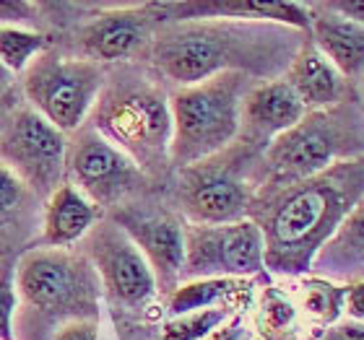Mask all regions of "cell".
<instances>
[{
    "label": "cell",
    "mask_w": 364,
    "mask_h": 340,
    "mask_svg": "<svg viewBox=\"0 0 364 340\" xmlns=\"http://www.w3.org/2000/svg\"><path fill=\"white\" fill-rule=\"evenodd\" d=\"M154 23H161L156 3L112 8L94 16L78 31L76 45L91 62H120L136 55L154 37Z\"/></svg>",
    "instance_id": "5bb4252c"
},
{
    "label": "cell",
    "mask_w": 364,
    "mask_h": 340,
    "mask_svg": "<svg viewBox=\"0 0 364 340\" xmlns=\"http://www.w3.org/2000/svg\"><path fill=\"white\" fill-rule=\"evenodd\" d=\"M281 78L294 91V97L302 102L307 112L331 109V106L349 102L351 84L318 53V47L312 45L310 39H304L299 45Z\"/></svg>",
    "instance_id": "ac0fdd59"
},
{
    "label": "cell",
    "mask_w": 364,
    "mask_h": 340,
    "mask_svg": "<svg viewBox=\"0 0 364 340\" xmlns=\"http://www.w3.org/2000/svg\"><path fill=\"white\" fill-rule=\"evenodd\" d=\"M161 23L229 18V21L279 23L287 29H310V11L302 3H255V0H198V3H156Z\"/></svg>",
    "instance_id": "2e32d148"
},
{
    "label": "cell",
    "mask_w": 364,
    "mask_h": 340,
    "mask_svg": "<svg viewBox=\"0 0 364 340\" xmlns=\"http://www.w3.org/2000/svg\"><path fill=\"white\" fill-rule=\"evenodd\" d=\"M205 340H260V338L247 325H242L240 319H235V322H224L219 330H213Z\"/></svg>",
    "instance_id": "4dcf8cb0"
},
{
    "label": "cell",
    "mask_w": 364,
    "mask_h": 340,
    "mask_svg": "<svg viewBox=\"0 0 364 340\" xmlns=\"http://www.w3.org/2000/svg\"><path fill=\"white\" fill-rule=\"evenodd\" d=\"M343 296H346V283H331V280L315 278L304 283L302 304L296 309H304V314L320 327H331L338 322L343 314Z\"/></svg>",
    "instance_id": "603a6c76"
},
{
    "label": "cell",
    "mask_w": 364,
    "mask_h": 340,
    "mask_svg": "<svg viewBox=\"0 0 364 340\" xmlns=\"http://www.w3.org/2000/svg\"><path fill=\"white\" fill-rule=\"evenodd\" d=\"M37 16H39L37 3H26V0H0V26H16V29L37 26Z\"/></svg>",
    "instance_id": "83f0119b"
},
{
    "label": "cell",
    "mask_w": 364,
    "mask_h": 340,
    "mask_svg": "<svg viewBox=\"0 0 364 340\" xmlns=\"http://www.w3.org/2000/svg\"><path fill=\"white\" fill-rule=\"evenodd\" d=\"M81 242L86 250L84 257L114 304L136 312L149 307L156 296L154 273L136 244L112 219H99Z\"/></svg>",
    "instance_id": "7c38bea8"
},
{
    "label": "cell",
    "mask_w": 364,
    "mask_h": 340,
    "mask_svg": "<svg viewBox=\"0 0 364 340\" xmlns=\"http://www.w3.org/2000/svg\"><path fill=\"white\" fill-rule=\"evenodd\" d=\"M310 42L349 84H359L364 68V23L349 21L331 3L307 6Z\"/></svg>",
    "instance_id": "e0dca14e"
},
{
    "label": "cell",
    "mask_w": 364,
    "mask_h": 340,
    "mask_svg": "<svg viewBox=\"0 0 364 340\" xmlns=\"http://www.w3.org/2000/svg\"><path fill=\"white\" fill-rule=\"evenodd\" d=\"M326 340H364V325L362 322H336V325L326 327Z\"/></svg>",
    "instance_id": "1f68e13d"
},
{
    "label": "cell",
    "mask_w": 364,
    "mask_h": 340,
    "mask_svg": "<svg viewBox=\"0 0 364 340\" xmlns=\"http://www.w3.org/2000/svg\"><path fill=\"white\" fill-rule=\"evenodd\" d=\"M182 257L180 283L208 278H252L266 270L263 265V234L255 221L237 224H182Z\"/></svg>",
    "instance_id": "9c48e42d"
},
{
    "label": "cell",
    "mask_w": 364,
    "mask_h": 340,
    "mask_svg": "<svg viewBox=\"0 0 364 340\" xmlns=\"http://www.w3.org/2000/svg\"><path fill=\"white\" fill-rule=\"evenodd\" d=\"M304 31L287 29L279 23L203 21L161 23L149 42V60L154 70L169 84L193 86L219 73H245L273 81L289 68L304 39Z\"/></svg>",
    "instance_id": "7a4b0ae2"
},
{
    "label": "cell",
    "mask_w": 364,
    "mask_h": 340,
    "mask_svg": "<svg viewBox=\"0 0 364 340\" xmlns=\"http://www.w3.org/2000/svg\"><path fill=\"white\" fill-rule=\"evenodd\" d=\"M112 221L128 234V239L149 263L156 280V291L172 294L180 286L182 257H185V242H182L185 221L167 208L141 203H125L114 208Z\"/></svg>",
    "instance_id": "4fadbf2b"
},
{
    "label": "cell",
    "mask_w": 364,
    "mask_h": 340,
    "mask_svg": "<svg viewBox=\"0 0 364 340\" xmlns=\"http://www.w3.org/2000/svg\"><path fill=\"white\" fill-rule=\"evenodd\" d=\"M252 84L255 81L245 73H219L208 81L172 91L169 164L188 169L227 151L240 136L242 99Z\"/></svg>",
    "instance_id": "5b68a950"
},
{
    "label": "cell",
    "mask_w": 364,
    "mask_h": 340,
    "mask_svg": "<svg viewBox=\"0 0 364 340\" xmlns=\"http://www.w3.org/2000/svg\"><path fill=\"white\" fill-rule=\"evenodd\" d=\"M102 211L91 205L73 185L63 182L42 205V242L53 250H68L70 244L81 242Z\"/></svg>",
    "instance_id": "d6986e66"
},
{
    "label": "cell",
    "mask_w": 364,
    "mask_h": 340,
    "mask_svg": "<svg viewBox=\"0 0 364 340\" xmlns=\"http://www.w3.org/2000/svg\"><path fill=\"white\" fill-rule=\"evenodd\" d=\"M18 309L16 296V260L6 257L0 260V340H16L14 317Z\"/></svg>",
    "instance_id": "4316f807"
},
{
    "label": "cell",
    "mask_w": 364,
    "mask_h": 340,
    "mask_svg": "<svg viewBox=\"0 0 364 340\" xmlns=\"http://www.w3.org/2000/svg\"><path fill=\"white\" fill-rule=\"evenodd\" d=\"M232 309L213 307V309H198L182 317H172L161 330V340H205L213 330H219L229 322Z\"/></svg>",
    "instance_id": "484cf974"
},
{
    "label": "cell",
    "mask_w": 364,
    "mask_h": 340,
    "mask_svg": "<svg viewBox=\"0 0 364 340\" xmlns=\"http://www.w3.org/2000/svg\"><path fill=\"white\" fill-rule=\"evenodd\" d=\"M0 164L47 200L65 182V136L31 106L0 122Z\"/></svg>",
    "instance_id": "30bf717a"
},
{
    "label": "cell",
    "mask_w": 364,
    "mask_h": 340,
    "mask_svg": "<svg viewBox=\"0 0 364 340\" xmlns=\"http://www.w3.org/2000/svg\"><path fill=\"white\" fill-rule=\"evenodd\" d=\"M260 340H287L296 330V304L279 288H268L258 314Z\"/></svg>",
    "instance_id": "d4e9b609"
},
{
    "label": "cell",
    "mask_w": 364,
    "mask_h": 340,
    "mask_svg": "<svg viewBox=\"0 0 364 340\" xmlns=\"http://www.w3.org/2000/svg\"><path fill=\"white\" fill-rule=\"evenodd\" d=\"M245 280L240 278H208V280H188L172 291L169 296V314L182 317L198 309H213V307H227L235 312L242 296H247Z\"/></svg>",
    "instance_id": "7402d4cb"
},
{
    "label": "cell",
    "mask_w": 364,
    "mask_h": 340,
    "mask_svg": "<svg viewBox=\"0 0 364 340\" xmlns=\"http://www.w3.org/2000/svg\"><path fill=\"white\" fill-rule=\"evenodd\" d=\"M304 114H307V109L294 97V91L289 89L284 78L252 84L242 99L237 141L247 151H252V148L266 151L271 141H276L289 128H294Z\"/></svg>",
    "instance_id": "9a60e30c"
},
{
    "label": "cell",
    "mask_w": 364,
    "mask_h": 340,
    "mask_svg": "<svg viewBox=\"0 0 364 340\" xmlns=\"http://www.w3.org/2000/svg\"><path fill=\"white\" fill-rule=\"evenodd\" d=\"M362 159L338 161L310 180L291 185H260L247 219L263 234V265L279 275L310 270L315 252L362 205Z\"/></svg>",
    "instance_id": "6da1fadb"
},
{
    "label": "cell",
    "mask_w": 364,
    "mask_h": 340,
    "mask_svg": "<svg viewBox=\"0 0 364 340\" xmlns=\"http://www.w3.org/2000/svg\"><path fill=\"white\" fill-rule=\"evenodd\" d=\"M47 50V39L39 31L0 26V62L8 73H23L29 62Z\"/></svg>",
    "instance_id": "cb8c5ba5"
},
{
    "label": "cell",
    "mask_w": 364,
    "mask_h": 340,
    "mask_svg": "<svg viewBox=\"0 0 364 340\" xmlns=\"http://www.w3.org/2000/svg\"><path fill=\"white\" fill-rule=\"evenodd\" d=\"M105 78L97 62L45 50L23 70V97L39 117L70 136L89 120Z\"/></svg>",
    "instance_id": "52a82bcc"
},
{
    "label": "cell",
    "mask_w": 364,
    "mask_h": 340,
    "mask_svg": "<svg viewBox=\"0 0 364 340\" xmlns=\"http://www.w3.org/2000/svg\"><path fill=\"white\" fill-rule=\"evenodd\" d=\"M146 180L149 177L120 148H114L86 122L65 136V182L99 211H114L133 203Z\"/></svg>",
    "instance_id": "ba28073f"
},
{
    "label": "cell",
    "mask_w": 364,
    "mask_h": 340,
    "mask_svg": "<svg viewBox=\"0 0 364 340\" xmlns=\"http://www.w3.org/2000/svg\"><path fill=\"white\" fill-rule=\"evenodd\" d=\"M99 338V322L97 319H76L63 325L50 340H97Z\"/></svg>",
    "instance_id": "f1b7e54d"
},
{
    "label": "cell",
    "mask_w": 364,
    "mask_h": 340,
    "mask_svg": "<svg viewBox=\"0 0 364 340\" xmlns=\"http://www.w3.org/2000/svg\"><path fill=\"white\" fill-rule=\"evenodd\" d=\"M97 273L84 255L37 247L16 260V340H50L63 325L99 317Z\"/></svg>",
    "instance_id": "3957f363"
},
{
    "label": "cell",
    "mask_w": 364,
    "mask_h": 340,
    "mask_svg": "<svg viewBox=\"0 0 364 340\" xmlns=\"http://www.w3.org/2000/svg\"><path fill=\"white\" fill-rule=\"evenodd\" d=\"M180 211L188 224H237L247 219L250 200L260 180L255 169L240 167L232 159L227 164H213L205 159L188 169H180Z\"/></svg>",
    "instance_id": "8fae6325"
},
{
    "label": "cell",
    "mask_w": 364,
    "mask_h": 340,
    "mask_svg": "<svg viewBox=\"0 0 364 340\" xmlns=\"http://www.w3.org/2000/svg\"><path fill=\"white\" fill-rule=\"evenodd\" d=\"M14 73H8L6 68H3V62H0V102L8 97V91L14 89Z\"/></svg>",
    "instance_id": "d6a6232c"
},
{
    "label": "cell",
    "mask_w": 364,
    "mask_h": 340,
    "mask_svg": "<svg viewBox=\"0 0 364 340\" xmlns=\"http://www.w3.org/2000/svg\"><path fill=\"white\" fill-rule=\"evenodd\" d=\"M362 117L349 102L307 112L294 128L268 143L260 159V185H291L326 172L338 161L359 159Z\"/></svg>",
    "instance_id": "8992f818"
},
{
    "label": "cell",
    "mask_w": 364,
    "mask_h": 340,
    "mask_svg": "<svg viewBox=\"0 0 364 340\" xmlns=\"http://www.w3.org/2000/svg\"><path fill=\"white\" fill-rule=\"evenodd\" d=\"M364 211L357 205L343 224L328 236V242L315 252L310 270L323 280H362L364 268Z\"/></svg>",
    "instance_id": "ffe728a7"
},
{
    "label": "cell",
    "mask_w": 364,
    "mask_h": 340,
    "mask_svg": "<svg viewBox=\"0 0 364 340\" xmlns=\"http://www.w3.org/2000/svg\"><path fill=\"white\" fill-rule=\"evenodd\" d=\"M343 314L351 322H364V286L362 280L346 283V296H343Z\"/></svg>",
    "instance_id": "f546056e"
},
{
    "label": "cell",
    "mask_w": 364,
    "mask_h": 340,
    "mask_svg": "<svg viewBox=\"0 0 364 340\" xmlns=\"http://www.w3.org/2000/svg\"><path fill=\"white\" fill-rule=\"evenodd\" d=\"M86 125L120 148L146 177L164 174L172 141L169 94L146 73L128 68L105 78Z\"/></svg>",
    "instance_id": "277c9868"
},
{
    "label": "cell",
    "mask_w": 364,
    "mask_h": 340,
    "mask_svg": "<svg viewBox=\"0 0 364 340\" xmlns=\"http://www.w3.org/2000/svg\"><path fill=\"white\" fill-rule=\"evenodd\" d=\"M42 205L37 197L16 174L0 164V247L11 250L16 244L26 242L42 226Z\"/></svg>",
    "instance_id": "44dd1931"
}]
</instances>
